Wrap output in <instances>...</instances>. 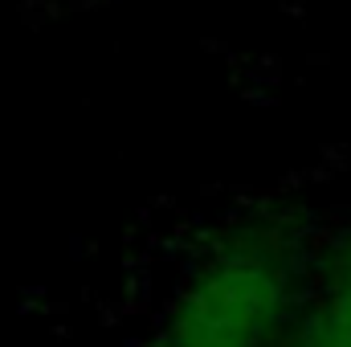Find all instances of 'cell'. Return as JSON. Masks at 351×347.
Returning <instances> with one entry per match:
<instances>
[{"label": "cell", "mask_w": 351, "mask_h": 347, "mask_svg": "<svg viewBox=\"0 0 351 347\" xmlns=\"http://www.w3.org/2000/svg\"><path fill=\"white\" fill-rule=\"evenodd\" d=\"M286 307V261L269 246L237 241L184 278L160 339L168 347H269Z\"/></svg>", "instance_id": "obj_1"}, {"label": "cell", "mask_w": 351, "mask_h": 347, "mask_svg": "<svg viewBox=\"0 0 351 347\" xmlns=\"http://www.w3.org/2000/svg\"><path fill=\"white\" fill-rule=\"evenodd\" d=\"M294 347H351V282H327L298 323Z\"/></svg>", "instance_id": "obj_2"}, {"label": "cell", "mask_w": 351, "mask_h": 347, "mask_svg": "<svg viewBox=\"0 0 351 347\" xmlns=\"http://www.w3.org/2000/svg\"><path fill=\"white\" fill-rule=\"evenodd\" d=\"M327 282H351V229H348V237L339 241L331 265H327Z\"/></svg>", "instance_id": "obj_3"}, {"label": "cell", "mask_w": 351, "mask_h": 347, "mask_svg": "<svg viewBox=\"0 0 351 347\" xmlns=\"http://www.w3.org/2000/svg\"><path fill=\"white\" fill-rule=\"evenodd\" d=\"M147 347H168V344H164V339H160V344H147Z\"/></svg>", "instance_id": "obj_4"}]
</instances>
